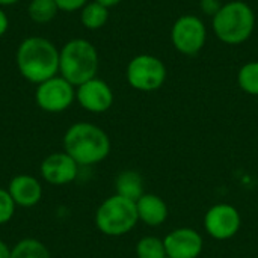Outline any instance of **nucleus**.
Instances as JSON below:
<instances>
[{
    "instance_id": "obj_1",
    "label": "nucleus",
    "mask_w": 258,
    "mask_h": 258,
    "mask_svg": "<svg viewBox=\"0 0 258 258\" xmlns=\"http://www.w3.org/2000/svg\"><path fill=\"white\" fill-rule=\"evenodd\" d=\"M63 151L68 153L79 166H91L103 162L110 153L107 133L91 122L73 124L63 136Z\"/></svg>"
},
{
    "instance_id": "obj_2",
    "label": "nucleus",
    "mask_w": 258,
    "mask_h": 258,
    "mask_svg": "<svg viewBox=\"0 0 258 258\" xmlns=\"http://www.w3.org/2000/svg\"><path fill=\"white\" fill-rule=\"evenodd\" d=\"M17 65L26 80L39 85L59 71V50L45 38H27L17 50Z\"/></svg>"
},
{
    "instance_id": "obj_3",
    "label": "nucleus",
    "mask_w": 258,
    "mask_h": 258,
    "mask_svg": "<svg viewBox=\"0 0 258 258\" xmlns=\"http://www.w3.org/2000/svg\"><path fill=\"white\" fill-rule=\"evenodd\" d=\"M255 27V14L252 8L242 2L234 0L222 5L219 12L213 17V32L219 41L236 45L242 44L252 35Z\"/></svg>"
},
{
    "instance_id": "obj_4",
    "label": "nucleus",
    "mask_w": 258,
    "mask_h": 258,
    "mask_svg": "<svg viewBox=\"0 0 258 258\" xmlns=\"http://www.w3.org/2000/svg\"><path fill=\"white\" fill-rule=\"evenodd\" d=\"M98 70V53L86 39H73L59 51L60 76L73 86H80L95 77Z\"/></svg>"
},
{
    "instance_id": "obj_5",
    "label": "nucleus",
    "mask_w": 258,
    "mask_h": 258,
    "mask_svg": "<svg viewBox=\"0 0 258 258\" xmlns=\"http://www.w3.org/2000/svg\"><path fill=\"white\" fill-rule=\"evenodd\" d=\"M136 203L119 195H112L101 203L95 213L97 228L110 237L124 236L138 224Z\"/></svg>"
},
{
    "instance_id": "obj_6",
    "label": "nucleus",
    "mask_w": 258,
    "mask_h": 258,
    "mask_svg": "<svg viewBox=\"0 0 258 258\" xmlns=\"http://www.w3.org/2000/svg\"><path fill=\"white\" fill-rule=\"evenodd\" d=\"M125 74L132 88L142 92H151L157 91L165 83L166 67L153 54H139L128 62Z\"/></svg>"
},
{
    "instance_id": "obj_7",
    "label": "nucleus",
    "mask_w": 258,
    "mask_h": 258,
    "mask_svg": "<svg viewBox=\"0 0 258 258\" xmlns=\"http://www.w3.org/2000/svg\"><path fill=\"white\" fill-rule=\"evenodd\" d=\"M207 29L197 15H181L172 26L171 41L174 47L187 56L197 54L206 44Z\"/></svg>"
},
{
    "instance_id": "obj_8",
    "label": "nucleus",
    "mask_w": 258,
    "mask_h": 258,
    "mask_svg": "<svg viewBox=\"0 0 258 258\" xmlns=\"http://www.w3.org/2000/svg\"><path fill=\"white\" fill-rule=\"evenodd\" d=\"M35 98L42 110L50 113H57V112H63L73 104L76 98V92H74V86L70 82H67L62 76L60 77L54 76L38 85Z\"/></svg>"
},
{
    "instance_id": "obj_9",
    "label": "nucleus",
    "mask_w": 258,
    "mask_h": 258,
    "mask_svg": "<svg viewBox=\"0 0 258 258\" xmlns=\"http://www.w3.org/2000/svg\"><path fill=\"white\" fill-rule=\"evenodd\" d=\"M240 224L242 219L237 209L230 204H216L209 209L204 216L206 231L216 240H228L234 237Z\"/></svg>"
},
{
    "instance_id": "obj_10",
    "label": "nucleus",
    "mask_w": 258,
    "mask_h": 258,
    "mask_svg": "<svg viewBox=\"0 0 258 258\" xmlns=\"http://www.w3.org/2000/svg\"><path fill=\"white\" fill-rule=\"evenodd\" d=\"M41 177L51 186H65L73 183L79 174L77 162L65 151L48 154L39 166Z\"/></svg>"
},
{
    "instance_id": "obj_11",
    "label": "nucleus",
    "mask_w": 258,
    "mask_h": 258,
    "mask_svg": "<svg viewBox=\"0 0 258 258\" xmlns=\"http://www.w3.org/2000/svg\"><path fill=\"white\" fill-rule=\"evenodd\" d=\"M76 98L85 110L92 113H103L113 104V92L110 86L97 77L77 86Z\"/></svg>"
},
{
    "instance_id": "obj_12",
    "label": "nucleus",
    "mask_w": 258,
    "mask_h": 258,
    "mask_svg": "<svg viewBox=\"0 0 258 258\" xmlns=\"http://www.w3.org/2000/svg\"><path fill=\"white\" fill-rule=\"evenodd\" d=\"M165 249L168 258H198L204 242L198 231L192 228H177L165 239Z\"/></svg>"
},
{
    "instance_id": "obj_13",
    "label": "nucleus",
    "mask_w": 258,
    "mask_h": 258,
    "mask_svg": "<svg viewBox=\"0 0 258 258\" xmlns=\"http://www.w3.org/2000/svg\"><path fill=\"white\" fill-rule=\"evenodd\" d=\"M8 192L14 200L15 206L26 209L36 206L42 198L41 183L29 174L15 175L8 184Z\"/></svg>"
},
{
    "instance_id": "obj_14",
    "label": "nucleus",
    "mask_w": 258,
    "mask_h": 258,
    "mask_svg": "<svg viewBox=\"0 0 258 258\" xmlns=\"http://www.w3.org/2000/svg\"><path fill=\"white\" fill-rule=\"evenodd\" d=\"M136 210L139 221L150 227H159L168 218L166 203L154 194H144L136 201Z\"/></svg>"
},
{
    "instance_id": "obj_15",
    "label": "nucleus",
    "mask_w": 258,
    "mask_h": 258,
    "mask_svg": "<svg viewBox=\"0 0 258 258\" xmlns=\"http://www.w3.org/2000/svg\"><path fill=\"white\" fill-rule=\"evenodd\" d=\"M116 195L124 197L132 201H138L145 192H144V180L141 174L136 171H124L116 177L115 181Z\"/></svg>"
},
{
    "instance_id": "obj_16",
    "label": "nucleus",
    "mask_w": 258,
    "mask_h": 258,
    "mask_svg": "<svg viewBox=\"0 0 258 258\" xmlns=\"http://www.w3.org/2000/svg\"><path fill=\"white\" fill-rule=\"evenodd\" d=\"M11 258H51V255L42 242L27 237L12 246Z\"/></svg>"
},
{
    "instance_id": "obj_17",
    "label": "nucleus",
    "mask_w": 258,
    "mask_h": 258,
    "mask_svg": "<svg viewBox=\"0 0 258 258\" xmlns=\"http://www.w3.org/2000/svg\"><path fill=\"white\" fill-rule=\"evenodd\" d=\"M109 18V8L100 5L98 2L86 3L82 8V23L86 29L95 30L103 27Z\"/></svg>"
},
{
    "instance_id": "obj_18",
    "label": "nucleus",
    "mask_w": 258,
    "mask_h": 258,
    "mask_svg": "<svg viewBox=\"0 0 258 258\" xmlns=\"http://www.w3.org/2000/svg\"><path fill=\"white\" fill-rule=\"evenodd\" d=\"M27 11H29V17L35 23L44 24L56 17L59 8L54 0H32Z\"/></svg>"
},
{
    "instance_id": "obj_19",
    "label": "nucleus",
    "mask_w": 258,
    "mask_h": 258,
    "mask_svg": "<svg viewBox=\"0 0 258 258\" xmlns=\"http://www.w3.org/2000/svg\"><path fill=\"white\" fill-rule=\"evenodd\" d=\"M237 82L243 92L258 97V60L248 62L239 70Z\"/></svg>"
},
{
    "instance_id": "obj_20",
    "label": "nucleus",
    "mask_w": 258,
    "mask_h": 258,
    "mask_svg": "<svg viewBox=\"0 0 258 258\" xmlns=\"http://www.w3.org/2000/svg\"><path fill=\"white\" fill-rule=\"evenodd\" d=\"M136 255L138 258H168L163 240L153 236L142 237L138 242Z\"/></svg>"
},
{
    "instance_id": "obj_21",
    "label": "nucleus",
    "mask_w": 258,
    "mask_h": 258,
    "mask_svg": "<svg viewBox=\"0 0 258 258\" xmlns=\"http://www.w3.org/2000/svg\"><path fill=\"white\" fill-rule=\"evenodd\" d=\"M15 203L11 198L8 189H2L0 187V225L8 224L15 213Z\"/></svg>"
},
{
    "instance_id": "obj_22",
    "label": "nucleus",
    "mask_w": 258,
    "mask_h": 258,
    "mask_svg": "<svg viewBox=\"0 0 258 258\" xmlns=\"http://www.w3.org/2000/svg\"><path fill=\"white\" fill-rule=\"evenodd\" d=\"M57 8L60 11H65V12H73V11H77V9H82L88 0H54Z\"/></svg>"
},
{
    "instance_id": "obj_23",
    "label": "nucleus",
    "mask_w": 258,
    "mask_h": 258,
    "mask_svg": "<svg viewBox=\"0 0 258 258\" xmlns=\"http://www.w3.org/2000/svg\"><path fill=\"white\" fill-rule=\"evenodd\" d=\"M200 6L204 14L215 17L219 12V9L222 8V3H221V0H201Z\"/></svg>"
},
{
    "instance_id": "obj_24",
    "label": "nucleus",
    "mask_w": 258,
    "mask_h": 258,
    "mask_svg": "<svg viewBox=\"0 0 258 258\" xmlns=\"http://www.w3.org/2000/svg\"><path fill=\"white\" fill-rule=\"evenodd\" d=\"M8 26H9V21H8V17L3 11H0V36L5 35V32L8 30Z\"/></svg>"
},
{
    "instance_id": "obj_25",
    "label": "nucleus",
    "mask_w": 258,
    "mask_h": 258,
    "mask_svg": "<svg viewBox=\"0 0 258 258\" xmlns=\"http://www.w3.org/2000/svg\"><path fill=\"white\" fill-rule=\"evenodd\" d=\"M11 251L12 248H9L6 242L0 240V258H11Z\"/></svg>"
},
{
    "instance_id": "obj_26",
    "label": "nucleus",
    "mask_w": 258,
    "mask_h": 258,
    "mask_svg": "<svg viewBox=\"0 0 258 258\" xmlns=\"http://www.w3.org/2000/svg\"><path fill=\"white\" fill-rule=\"evenodd\" d=\"M95 2H98L100 5H103L106 8H112V6H116L118 3H121L122 0H95Z\"/></svg>"
},
{
    "instance_id": "obj_27",
    "label": "nucleus",
    "mask_w": 258,
    "mask_h": 258,
    "mask_svg": "<svg viewBox=\"0 0 258 258\" xmlns=\"http://www.w3.org/2000/svg\"><path fill=\"white\" fill-rule=\"evenodd\" d=\"M20 0H0V6H9V5H15Z\"/></svg>"
}]
</instances>
